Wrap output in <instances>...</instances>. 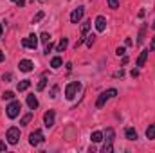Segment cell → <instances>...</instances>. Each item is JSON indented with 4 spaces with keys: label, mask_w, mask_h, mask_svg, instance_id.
Returning <instances> with one entry per match:
<instances>
[{
    "label": "cell",
    "mask_w": 155,
    "mask_h": 153,
    "mask_svg": "<svg viewBox=\"0 0 155 153\" xmlns=\"http://www.w3.org/2000/svg\"><path fill=\"white\" fill-rule=\"evenodd\" d=\"M114 135H116V132H114V128H107V133L103 135L105 137V146H103V153H112L114 151V148H112V142H114Z\"/></svg>",
    "instance_id": "obj_1"
},
{
    "label": "cell",
    "mask_w": 155,
    "mask_h": 153,
    "mask_svg": "<svg viewBox=\"0 0 155 153\" xmlns=\"http://www.w3.org/2000/svg\"><path fill=\"white\" fill-rule=\"evenodd\" d=\"M79 90H81V83H79V81H72V83H69L67 88H65V97L72 101V99L78 96Z\"/></svg>",
    "instance_id": "obj_2"
},
{
    "label": "cell",
    "mask_w": 155,
    "mask_h": 153,
    "mask_svg": "<svg viewBox=\"0 0 155 153\" xmlns=\"http://www.w3.org/2000/svg\"><path fill=\"white\" fill-rule=\"evenodd\" d=\"M116 96H117V90H116V88H110V90L103 92V94L97 97V101H96V108H103V106H105V103H107L110 97H116Z\"/></svg>",
    "instance_id": "obj_3"
},
{
    "label": "cell",
    "mask_w": 155,
    "mask_h": 153,
    "mask_svg": "<svg viewBox=\"0 0 155 153\" xmlns=\"http://www.w3.org/2000/svg\"><path fill=\"white\" fill-rule=\"evenodd\" d=\"M5 110H7V117L9 119H15V117H18L20 110H22V103L20 101H11Z\"/></svg>",
    "instance_id": "obj_4"
},
{
    "label": "cell",
    "mask_w": 155,
    "mask_h": 153,
    "mask_svg": "<svg viewBox=\"0 0 155 153\" xmlns=\"http://www.w3.org/2000/svg\"><path fill=\"white\" fill-rule=\"evenodd\" d=\"M5 139H7V142H9V144H16V142H18V139H20V130H18L16 126H11V128L7 130Z\"/></svg>",
    "instance_id": "obj_5"
},
{
    "label": "cell",
    "mask_w": 155,
    "mask_h": 153,
    "mask_svg": "<svg viewBox=\"0 0 155 153\" xmlns=\"http://www.w3.org/2000/svg\"><path fill=\"white\" fill-rule=\"evenodd\" d=\"M29 142H31V146H38L43 142V133H41V130H35L31 135H29Z\"/></svg>",
    "instance_id": "obj_6"
},
{
    "label": "cell",
    "mask_w": 155,
    "mask_h": 153,
    "mask_svg": "<svg viewBox=\"0 0 155 153\" xmlns=\"http://www.w3.org/2000/svg\"><path fill=\"white\" fill-rule=\"evenodd\" d=\"M22 45L27 47V49H36V45H38V36H36V34H29L27 38L22 40Z\"/></svg>",
    "instance_id": "obj_7"
},
{
    "label": "cell",
    "mask_w": 155,
    "mask_h": 153,
    "mask_svg": "<svg viewBox=\"0 0 155 153\" xmlns=\"http://www.w3.org/2000/svg\"><path fill=\"white\" fill-rule=\"evenodd\" d=\"M83 13H85V7H83V5L76 7V9L72 11V15H71V22H72V24H78V22L83 18Z\"/></svg>",
    "instance_id": "obj_8"
},
{
    "label": "cell",
    "mask_w": 155,
    "mask_h": 153,
    "mask_svg": "<svg viewBox=\"0 0 155 153\" xmlns=\"http://www.w3.org/2000/svg\"><path fill=\"white\" fill-rule=\"evenodd\" d=\"M43 124H45L47 128H52V126H54V110L45 112V115H43Z\"/></svg>",
    "instance_id": "obj_9"
},
{
    "label": "cell",
    "mask_w": 155,
    "mask_h": 153,
    "mask_svg": "<svg viewBox=\"0 0 155 153\" xmlns=\"http://www.w3.org/2000/svg\"><path fill=\"white\" fill-rule=\"evenodd\" d=\"M18 67H20V70H22V72H31L35 65H33V61H31V60H22V61L18 63Z\"/></svg>",
    "instance_id": "obj_10"
},
{
    "label": "cell",
    "mask_w": 155,
    "mask_h": 153,
    "mask_svg": "<svg viewBox=\"0 0 155 153\" xmlns=\"http://www.w3.org/2000/svg\"><path fill=\"white\" fill-rule=\"evenodd\" d=\"M96 29H97L99 33H103V31L107 29V20H105V16H97V18H96Z\"/></svg>",
    "instance_id": "obj_11"
},
{
    "label": "cell",
    "mask_w": 155,
    "mask_h": 153,
    "mask_svg": "<svg viewBox=\"0 0 155 153\" xmlns=\"http://www.w3.org/2000/svg\"><path fill=\"white\" fill-rule=\"evenodd\" d=\"M148 54H150L148 49L139 54V58H137V67H144V63H146V60H148Z\"/></svg>",
    "instance_id": "obj_12"
},
{
    "label": "cell",
    "mask_w": 155,
    "mask_h": 153,
    "mask_svg": "<svg viewBox=\"0 0 155 153\" xmlns=\"http://www.w3.org/2000/svg\"><path fill=\"white\" fill-rule=\"evenodd\" d=\"M27 106H29L31 110H36V108H38V99H36V96H35V94L27 96Z\"/></svg>",
    "instance_id": "obj_13"
},
{
    "label": "cell",
    "mask_w": 155,
    "mask_h": 153,
    "mask_svg": "<svg viewBox=\"0 0 155 153\" xmlns=\"http://www.w3.org/2000/svg\"><path fill=\"white\" fill-rule=\"evenodd\" d=\"M124 135H126L128 141H135V139H137V132H135V128H126V130H124Z\"/></svg>",
    "instance_id": "obj_14"
},
{
    "label": "cell",
    "mask_w": 155,
    "mask_h": 153,
    "mask_svg": "<svg viewBox=\"0 0 155 153\" xmlns=\"http://www.w3.org/2000/svg\"><path fill=\"white\" fill-rule=\"evenodd\" d=\"M61 63H63V61H61V58H60V56H54V58L51 60V67H52V69H60V67H61Z\"/></svg>",
    "instance_id": "obj_15"
},
{
    "label": "cell",
    "mask_w": 155,
    "mask_h": 153,
    "mask_svg": "<svg viewBox=\"0 0 155 153\" xmlns=\"http://www.w3.org/2000/svg\"><path fill=\"white\" fill-rule=\"evenodd\" d=\"M29 86H31V81H29V79H24V81H20V83H18V90H20V92L27 90Z\"/></svg>",
    "instance_id": "obj_16"
},
{
    "label": "cell",
    "mask_w": 155,
    "mask_h": 153,
    "mask_svg": "<svg viewBox=\"0 0 155 153\" xmlns=\"http://www.w3.org/2000/svg\"><path fill=\"white\" fill-rule=\"evenodd\" d=\"M146 137L152 141V139H155V124H150L148 128H146Z\"/></svg>",
    "instance_id": "obj_17"
},
{
    "label": "cell",
    "mask_w": 155,
    "mask_h": 153,
    "mask_svg": "<svg viewBox=\"0 0 155 153\" xmlns=\"http://www.w3.org/2000/svg\"><path fill=\"white\" fill-rule=\"evenodd\" d=\"M67 45H69V40L61 38V40H60V43H58V52H63V50L67 49Z\"/></svg>",
    "instance_id": "obj_18"
},
{
    "label": "cell",
    "mask_w": 155,
    "mask_h": 153,
    "mask_svg": "<svg viewBox=\"0 0 155 153\" xmlns=\"http://www.w3.org/2000/svg\"><path fill=\"white\" fill-rule=\"evenodd\" d=\"M31 119H33V114L29 112V114H25L22 119H20V124H22V126H25V124H29V122H31Z\"/></svg>",
    "instance_id": "obj_19"
},
{
    "label": "cell",
    "mask_w": 155,
    "mask_h": 153,
    "mask_svg": "<svg viewBox=\"0 0 155 153\" xmlns=\"http://www.w3.org/2000/svg\"><path fill=\"white\" fill-rule=\"evenodd\" d=\"M90 139H92V142H101V141H103V133H101V132H94Z\"/></svg>",
    "instance_id": "obj_20"
},
{
    "label": "cell",
    "mask_w": 155,
    "mask_h": 153,
    "mask_svg": "<svg viewBox=\"0 0 155 153\" xmlns=\"http://www.w3.org/2000/svg\"><path fill=\"white\" fill-rule=\"evenodd\" d=\"M90 24H92L90 20H87V22H83V25H81V34H83V36H85V34L88 33V29H90Z\"/></svg>",
    "instance_id": "obj_21"
},
{
    "label": "cell",
    "mask_w": 155,
    "mask_h": 153,
    "mask_svg": "<svg viewBox=\"0 0 155 153\" xmlns=\"http://www.w3.org/2000/svg\"><path fill=\"white\" fill-rule=\"evenodd\" d=\"M4 101H13L15 99V92H4Z\"/></svg>",
    "instance_id": "obj_22"
},
{
    "label": "cell",
    "mask_w": 155,
    "mask_h": 153,
    "mask_svg": "<svg viewBox=\"0 0 155 153\" xmlns=\"http://www.w3.org/2000/svg\"><path fill=\"white\" fill-rule=\"evenodd\" d=\"M45 85H47V77L41 76V79L38 81V86H36V88H38V90H43V88H45Z\"/></svg>",
    "instance_id": "obj_23"
},
{
    "label": "cell",
    "mask_w": 155,
    "mask_h": 153,
    "mask_svg": "<svg viewBox=\"0 0 155 153\" xmlns=\"http://www.w3.org/2000/svg\"><path fill=\"white\" fill-rule=\"evenodd\" d=\"M144 33H146V27H143V29H141V33H139V38H137V43H139V45H141V43H143V40H144Z\"/></svg>",
    "instance_id": "obj_24"
},
{
    "label": "cell",
    "mask_w": 155,
    "mask_h": 153,
    "mask_svg": "<svg viewBox=\"0 0 155 153\" xmlns=\"http://www.w3.org/2000/svg\"><path fill=\"white\" fill-rule=\"evenodd\" d=\"M108 7L110 9H117L119 7V0H108Z\"/></svg>",
    "instance_id": "obj_25"
},
{
    "label": "cell",
    "mask_w": 155,
    "mask_h": 153,
    "mask_svg": "<svg viewBox=\"0 0 155 153\" xmlns=\"http://www.w3.org/2000/svg\"><path fill=\"white\" fill-rule=\"evenodd\" d=\"M96 41V36L94 34H90V36H87V47H92V43Z\"/></svg>",
    "instance_id": "obj_26"
},
{
    "label": "cell",
    "mask_w": 155,
    "mask_h": 153,
    "mask_svg": "<svg viewBox=\"0 0 155 153\" xmlns=\"http://www.w3.org/2000/svg\"><path fill=\"white\" fill-rule=\"evenodd\" d=\"M58 90H60L58 86H52V88H51V96H49V97H51V99H54V97L58 96Z\"/></svg>",
    "instance_id": "obj_27"
},
{
    "label": "cell",
    "mask_w": 155,
    "mask_h": 153,
    "mask_svg": "<svg viewBox=\"0 0 155 153\" xmlns=\"http://www.w3.org/2000/svg\"><path fill=\"white\" fill-rule=\"evenodd\" d=\"M40 40H41V41H43V43H49V41H51V36H49V34H47V33H43V34H41V36H40Z\"/></svg>",
    "instance_id": "obj_28"
},
{
    "label": "cell",
    "mask_w": 155,
    "mask_h": 153,
    "mask_svg": "<svg viewBox=\"0 0 155 153\" xmlns=\"http://www.w3.org/2000/svg\"><path fill=\"white\" fill-rule=\"evenodd\" d=\"M41 18H43V13H41V11H40L38 15H36V16H35V18H33V24H38L40 20H41Z\"/></svg>",
    "instance_id": "obj_29"
},
{
    "label": "cell",
    "mask_w": 155,
    "mask_h": 153,
    "mask_svg": "<svg viewBox=\"0 0 155 153\" xmlns=\"http://www.w3.org/2000/svg\"><path fill=\"white\" fill-rule=\"evenodd\" d=\"M52 47H54V45H52L51 41H49V43H45V54H49V52L52 50Z\"/></svg>",
    "instance_id": "obj_30"
},
{
    "label": "cell",
    "mask_w": 155,
    "mask_h": 153,
    "mask_svg": "<svg viewBox=\"0 0 155 153\" xmlns=\"http://www.w3.org/2000/svg\"><path fill=\"white\" fill-rule=\"evenodd\" d=\"M117 56H124V52H126V50H124V47H117Z\"/></svg>",
    "instance_id": "obj_31"
},
{
    "label": "cell",
    "mask_w": 155,
    "mask_h": 153,
    "mask_svg": "<svg viewBox=\"0 0 155 153\" xmlns=\"http://www.w3.org/2000/svg\"><path fill=\"white\" fill-rule=\"evenodd\" d=\"M150 52H153L155 50V36H153V40H152V43H150V49H148Z\"/></svg>",
    "instance_id": "obj_32"
},
{
    "label": "cell",
    "mask_w": 155,
    "mask_h": 153,
    "mask_svg": "<svg viewBox=\"0 0 155 153\" xmlns=\"http://www.w3.org/2000/svg\"><path fill=\"white\" fill-rule=\"evenodd\" d=\"M114 76H116V77H123V76H124V70H123V69H121V70H117Z\"/></svg>",
    "instance_id": "obj_33"
},
{
    "label": "cell",
    "mask_w": 155,
    "mask_h": 153,
    "mask_svg": "<svg viewBox=\"0 0 155 153\" xmlns=\"http://www.w3.org/2000/svg\"><path fill=\"white\" fill-rule=\"evenodd\" d=\"M11 74H4V76H2V79H4V81H5V83H7V81H9V79H11Z\"/></svg>",
    "instance_id": "obj_34"
},
{
    "label": "cell",
    "mask_w": 155,
    "mask_h": 153,
    "mask_svg": "<svg viewBox=\"0 0 155 153\" xmlns=\"http://www.w3.org/2000/svg\"><path fill=\"white\" fill-rule=\"evenodd\" d=\"M132 76L137 77V76H139V70H137V69H134V70H132Z\"/></svg>",
    "instance_id": "obj_35"
},
{
    "label": "cell",
    "mask_w": 155,
    "mask_h": 153,
    "mask_svg": "<svg viewBox=\"0 0 155 153\" xmlns=\"http://www.w3.org/2000/svg\"><path fill=\"white\" fill-rule=\"evenodd\" d=\"M5 148H7V146H5V142H0V151H4Z\"/></svg>",
    "instance_id": "obj_36"
},
{
    "label": "cell",
    "mask_w": 155,
    "mask_h": 153,
    "mask_svg": "<svg viewBox=\"0 0 155 153\" xmlns=\"http://www.w3.org/2000/svg\"><path fill=\"white\" fill-rule=\"evenodd\" d=\"M2 61H4V52L0 50V63H2Z\"/></svg>",
    "instance_id": "obj_37"
},
{
    "label": "cell",
    "mask_w": 155,
    "mask_h": 153,
    "mask_svg": "<svg viewBox=\"0 0 155 153\" xmlns=\"http://www.w3.org/2000/svg\"><path fill=\"white\" fill-rule=\"evenodd\" d=\"M2 33H4V27H2V24H0V38H2Z\"/></svg>",
    "instance_id": "obj_38"
},
{
    "label": "cell",
    "mask_w": 155,
    "mask_h": 153,
    "mask_svg": "<svg viewBox=\"0 0 155 153\" xmlns=\"http://www.w3.org/2000/svg\"><path fill=\"white\" fill-rule=\"evenodd\" d=\"M152 27H153V29H155V22H153V24H152Z\"/></svg>",
    "instance_id": "obj_39"
},
{
    "label": "cell",
    "mask_w": 155,
    "mask_h": 153,
    "mask_svg": "<svg viewBox=\"0 0 155 153\" xmlns=\"http://www.w3.org/2000/svg\"><path fill=\"white\" fill-rule=\"evenodd\" d=\"M40 2H45V0H40Z\"/></svg>",
    "instance_id": "obj_40"
},
{
    "label": "cell",
    "mask_w": 155,
    "mask_h": 153,
    "mask_svg": "<svg viewBox=\"0 0 155 153\" xmlns=\"http://www.w3.org/2000/svg\"><path fill=\"white\" fill-rule=\"evenodd\" d=\"M13 2H18V0H13Z\"/></svg>",
    "instance_id": "obj_41"
}]
</instances>
